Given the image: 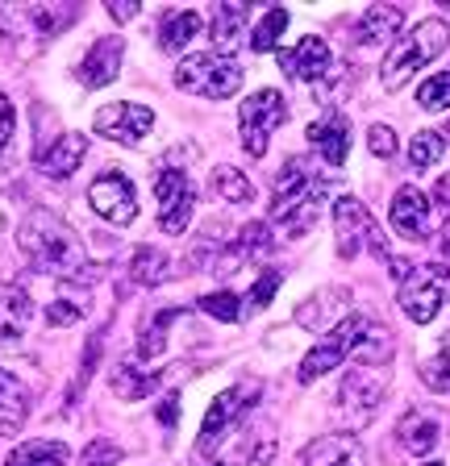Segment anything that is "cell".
Segmentation results:
<instances>
[{
	"instance_id": "obj_1",
	"label": "cell",
	"mask_w": 450,
	"mask_h": 466,
	"mask_svg": "<svg viewBox=\"0 0 450 466\" xmlns=\"http://www.w3.org/2000/svg\"><path fill=\"white\" fill-rule=\"evenodd\" d=\"M21 250L46 275H59L67 283H97V262L88 258L84 242L50 213H30L21 225Z\"/></svg>"
},
{
	"instance_id": "obj_2",
	"label": "cell",
	"mask_w": 450,
	"mask_h": 466,
	"mask_svg": "<svg viewBox=\"0 0 450 466\" xmlns=\"http://www.w3.org/2000/svg\"><path fill=\"white\" fill-rule=\"evenodd\" d=\"M325 192H330V179L317 175L304 158H288L284 171L275 175V200H271V221L284 225V233H304L313 229V221L322 217Z\"/></svg>"
},
{
	"instance_id": "obj_3",
	"label": "cell",
	"mask_w": 450,
	"mask_h": 466,
	"mask_svg": "<svg viewBox=\"0 0 450 466\" xmlns=\"http://www.w3.org/2000/svg\"><path fill=\"white\" fill-rule=\"evenodd\" d=\"M446 46H450V25L442 17H430V21H421V25H413L409 38H401L396 46L388 50V58H384V87H388V92L404 87L421 67H425V63H434Z\"/></svg>"
},
{
	"instance_id": "obj_4",
	"label": "cell",
	"mask_w": 450,
	"mask_h": 466,
	"mask_svg": "<svg viewBox=\"0 0 450 466\" xmlns=\"http://www.w3.org/2000/svg\"><path fill=\"white\" fill-rule=\"evenodd\" d=\"M176 87L192 92V96H205V100H225L242 87V67L230 55H217V50L188 55V58H179V67H176Z\"/></svg>"
},
{
	"instance_id": "obj_5",
	"label": "cell",
	"mask_w": 450,
	"mask_h": 466,
	"mask_svg": "<svg viewBox=\"0 0 450 466\" xmlns=\"http://www.w3.org/2000/svg\"><path fill=\"white\" fill-rule=\"evenodd\" d=\"M238 121H242V150L251 158H263L271 129L288 121L284 92H275V87H259L255 96L242 100V113H238Z\"/></svg>"
},
{
	"instance_id": "obj_6",
	"label": "cell",
	"mask_w": 450,
	"mask_h": 466,
	"mask_svg": "<svg viewBox=\"0 0 450 466\" xmlns=\"http://www.w3.org/2000/svg\"><path fill=\"white\" fill-rule=\"evenodd\" d=\"M333 225H338V254H343V258H354V254L367 246V250H375V254H380V258L392 267L388 242L380 238V229H375L372 213H367V208H363L354 196H343V200L333 204Z\"/></svg>"
},
{
	"instance_id": "obj_7",
	"label": "cell",
	"mask_w": 450,
	"mask_h": 466,
	"mask_svg": "<svg viewBox=\"0 0 450 466\" xmlns=\"http://www.w3.org/2000/svg\"><path fill=\"white\" fill-rule=\"evenodd\" d=\"M367 325H372L367 317H346L343 325H333V329L325 333V341H317V346L304 354V362H301V383H313V379H322L325 370H333L343 359H351L354 350H359L363 333H367Z\"/></svg>"
},
{
	"instance_id": "obj_8",
	"label": "cell",
	"mask_w": 450,
	"mask_h": 466,
	"mask_svg": "<svg viewBox=\"0 0 450 466\" xmlns=\"http://www.w3.org/2000/svg\"><path fill=\"white\" fill-rule=\"evenodd\" d=\"M259 383H238V388H225L221 396L209 404V412H205V425H200V441H196V450L200 454H213L217 446H221V437H225V429H234L238 420L251 412V404L259 400Z\"/></svg>"
},
{
	"instance_id": "obj_9",
	"label": "cell",
	"mask_w": 450,
	"mask_h": 466,
	"mask_svg": "<svg viewBox=\"0 0 450 466\" xmlns=\"http://www.w3.org/2000/svg\"><path fill=\"white\" fill-rule=\"evenodd\" d=\"M442 300H446V267H413L401 279V309L417 325H430Z\"/></svg>"
},
{
	"instance_id": "obj_10",
	"label": "cell",
	"mask_w": 450,
	"mask_h": 466,
	"mask_svg": "<svg viewBox=\"0 0 450 466\" xmlns=\"http://www.w3.org/2000/svg\"><path fill=\"white\" fill-rule=\"evenodd\" d=\"M155 200H159V225H163V233H184L196 208V184L188 179V171L167 167V171L155 175Z\"/></svg>"
},
{
	"instance_id": "obj_11",
	"label": "cell",
	"mask_w": 450,
	"mask_h": 466,
	"mask_svg": "<svg viewBox=\"0 0 450 466\" xmlns=\"http://www.w3.org/2000/svg\"><path fill=\"white\" fill-rule=\"evenodd\" d=\"M79 17L76 5L67 9H55V5H21V9H0V29L9 38H21V34H34V38H55L71 21Z\"/></svg>"
},
{
	"instance_id": "obj_12",
	"label": "cell",
	"mask_w": 450,
	"mask_h": 466,
	"mask_svg": "<svg viewBox=\"0 0 450 466\" xmlns=\"http://www.w3.org/2000/svg\"><path fill=\"white\" fill-rule=\"evenodd\" d=\"M88 204H92V213L105 217L108 225H129L138 217V192L126 175H118V171H105L92 179Z\"/></svg>"
},
{
	"instance_id": "obj_13",
	"label": "cell",
	"mask_w": 450,
	"mask_h": 466,
	"mask_svg": "<svg viewBox=\"0 0 450 466\" xmlns=\"http://www.w3.org/2000/svg\"><path fill=\"white\" fill-rule=\"evenodd\" d=\"M155 126V113L147 105H129V100H118V105H105L97 116H92V129L100 137H113V142H142Z\"/></svg>"
},
{
	"instance_id": "obj_14",
	"label": "cell",
	"mask_w": 450,
	"mask_h": 466,
	"mask_svg": "<svg viewBox=\"0 0 450 466\" xmlns=\"http://www.w3.org/2000/svg\"><path fill=\"white\" fill-rule=\"evenodd\" d=\"M384 391H388V370L380 367H359L343 379V388H338V404L351 412L354 420H367L380 408Z\"/></svg>"
},
{
	"instance_id": "obj_15",
	"label": "cell",
	"mask_w": 450,
	"mask_h": 466,
	"mask_svg": "<svg viewBox=\"0 0 450 466\" xmlns=\"http://www.w3.org/2000/svg\"><path fill=\"white\" fill-rule=\"evenodd\" d=\"M280 71L288 79H304V84H322L325 76L333 71V55L322 38H301L292 50H280Z\"/></svg>"
},
{
	"instance_id": "obj_16",
	"label": "cell",
	"mask_w": 450,
	"mask_h": 466,
	"mask_svg": "<svg viewBox=\"0 0 450 466\" xmlns=\"http://www.w3.org/2000/svg\"><path fill=\"white\" fill-rule=\"evenodd\" d=\"M392 229L401 238H413V242H425L430 238V200L417 187H401L392 196Z\"/></svg>"
},
{
	"instance_id": "obj_17",
	"label": "cell",
	"mask_w": 450,
	"mask_h": 466,
	"mask_svg": "<svg viewBox=\"0 0 450 466\" xmlns=\"http://www.w3.org/2000/svg\"><path fill=\"white\" fill-rule=\"evenodd\" d=\"M304 466H367L363 441L351 433H330L304 446Z\"/></svg>"
},
{
	"instance_id": "obj_18",
	"label": "cell",
	"mask_w": 450,
	"mask_h": 466,
	"mask_svg": "<svg viewBox=\"0 0 450 466\" xmlns=\"http://www.w3.org/2000/svg\"><path fill=\"white\" fill-rule=\"evenodd\" d=\"M309 142H313V150L330 167H343L346 155H351V121H346L343 113H330L325 121L309 126Z\"/></svg>"
},
{
	"instance_id": "obj_19",
	"label": "cell",
	"mask_w": 450,
	"mask_h": 466,
	"mask_svg": "<svg viewBox=\"0 0 450 466\" xmlns=\"http://www.w3.org/2000/svg\"><path fill=\"white\" fill-rule=\"evenodd\" d=\"M121 55H126V38H100L97 46L84 55V63H79V79L88 87L113 84L121 71Z\"/></svg>"
},
{
	"instance_id": "obj_20",
	"label": "cell",
	"mask_w": 450,
	"mask_h": 466,
	"mask_svg": "<svg viewBox=\"0 0 450 466\" xmlns=\"http://www.w3.org/2000/svg\"><path fill=\"white\" fill-rule=\"evenodd\" d=\"M396 437H401V446L409 454H430L442 441V420L434 412H425V408H409L401 417V425H396Z\"/></svg>"
},
{
	"instance_id": "obj_21",
	"label": "cell",
	"mask_w": 450,
	"mask_h": 466,
	"mask_svg": "<svg viewBox=\"0 0 450 466\" xmlns=\"http://www.w3.org/2000/svg\"><path fill=\"white\" fill-rule=\"evenodd\" d=\"M30 320H34L30 291L17 288V283H0V341H17L30 329Z\"/></svg>"
},
{
	"instance_id": "obj_22",
	"label": "cell",
	"mask_w": 450,
	"mask_h": 466,
	"mask_svg": "<svg viewBox=\"0 0 450 466\" xmlns=\"http://www.w3.org/2000/svg\"><path fill=\"white\" fill-rule=\"evenodd\" d=\"M30 417V391L17 375L0 370V437H13Z\"/></svg>"
},
{
	"instance_id": "obj_23",
	"label": "cell",
	"mask_w": 450,
	"mask_h": 466,
	"mask_svg": "<svg viewBox=\"0 0 450 466\" xmlns=\"http://www.w3.org/2000/svg\"><path fill=\"white\" fill-rule=\"evenodd\" d=\"M404 25V9H396V5H372V9L359 17V25H354V38L363 42V46H380V42L396 38Z\"/></svg>"
},
{
	"instance_id": "obj_24",
	"label": "cell",
	"mask_w": 450,
	"mask_h": 466,
	"mask_svg": "<svg viewBox=\"0 0 450 466\" xmlns=\"http://www.w3.org/2000/svg\"><path fill=\"white\" fill-rule=\"evenodd\" d=\"M84 155H88V137L84 134H63L59 142L42 155V175H50V179H67L71 171H79Z\"/></svg>"
},
{
	"instance_id": "obj_25",
	"label": "cell",
	"mask_w": 450,
	"mask_h": 466,
	"mask_svg": "<svg viewBox=\"0 0 450 466\" xmlns=\"http://www.w3.org/2000/svg\"><path fill=\"white\" fill-rule=\"evenodd\" d=\"M67 458H71V450L63 446V441H55V437H34V441H21V446L5 458V466H67Z\"/></svg>"
},
{
	"instance_id": "obj_26",
	"label": "cell",
	"mask_w": 450,
	"mask_h": 466,
	"mask_svg": "<svg viewBox=\"0 0 450 466\" xmlns=\"http://www.w3.org/2000/svg\"><path fill=\"white\" fill-rule=\"evenodd\" d=\"M200 29H205V21L196 9H171L159 25V50H184Z\"/></svg>"
},
{
	"instance_id": "obj_27",
	"label": "cell",
	"mask_w": 450,
	"mask_h": 466,
	"mask_svg": "<svg viewBox=\"0 0 450 466\" xmlns=\"http://www.w3.org/2000/svg\"><path fill=\"white\" fill-rule=\"evenodd\" d=\"M246 21H251V5H217L213 13V42H217V55H230V50L238 46V38H242Z\"/></svg>"
},
{
	"instance_id": "obj_28",
	"label": "cell",
	"mask_w": 450,
	"mask_h": 466,
	"mask_svg": "<svg viewBox=\"0 0 450 466\" xmlns=\"http://www.w3.org/2000/svg\"><path fill=\"white\" fill-rule=\"evenodd\" d=\"M129 279L142 283V288H155L167 279V254L155 246H138L134 258H129Z\"/></svg>"
},
{
	"instance_id": "obj_29",
	"label": "cell",
	"mask_w": 450,
	"mask_h": 466,
	"mask_svg": "<svg viewBox=\"0 0 450 466\" xmlns=\"http://www.w3.org/2000/svg\"><path fill=\"white\" fill-rule=\"evenodd\" d=\"M288 21H292V13H288V9H280V5H275V9H267L263 17H259V25L251 29V50H255V55L275 50V42H280V34L288 29Z\"/></svg>"
},
{
	"instance_id": "obj_30",
	"label": "cell",
	"mask_w": 450,
	"mask_h": 466,
	"mask_svg": "<svg viewBox=\"0 0 450 466\" xmlns=\"http://www.w3.org/2000/svg\"><path fill=\"white\" fill-rule=\"evenodd\" d=\"M159 383H163V370H150V375H138L134 367H126V362H121L118 370H113V391H118V396H126V400H142V396H150V391L159 388Z\"/></svg>"
},
{
	"instance_id": "obj_31",
	"label": "cell",
	"mask_w": 450,
	"mask_h": 466,
	"mask_svg": "<svg viewBox=\"0 0 450 466\" xmlns=\"http://www.w3.org/2000/svg\"><path fill=\"white\" fill-rule=\"evenodd\" d=\"M267 250H271V229L263 221H251L242 229V238L234 242V250H230V262H255Z\"/></svg>"
},
{
	"instance_id": "obj_32",
	"label": "cell",
	"mask_w": 450,
	"mask_h": 466,
	"mask_svg": "<svg viewBox=\"0 0 450 466\" xmlns=\"http://www.w3.org/2000/svg\"><path fill=\"white\" fill-rule=\"evenodd\" d=\"M354 359H359L363 367H384V362L392 359V333L384 329V325H367L359 350H354Z\"/></svg>"
},
{
	"instance_id": "obj_33",
	"label": "cell",
	"mask_w": 450,
	"mask_h": 466,
	"mask_svg": "<svg viewBox=\"0 0 450 466\" xmlns=\"http://www.w3.org/2000/svg\"><path fill=\"white\" fill-rule=\"evenodd\" d=\"M213 192L221 196L225 204H246L251 196H255V187H251V179H246L238 167H217L213 171Z\"/></svg>"
},
{
	"instance_id": "obj_34",
	"label": "cell",
	"mask_w": 450,
	"mask_h": 466,
	"mask_svg": "<svg viewBox=\"0 0 450 466\" xmlns=\"http://www.w3.org/2000/svg\"><path fill=\"white\" fill-rule=\"evenodd\" d=\"M176 317H184V309H167V312H159V317L150 320L147 329H142V341H138V359H159V354H163L167 325H171Z\"/></svg>"
},
{
	"instance_id": "obj_35",
	"label": "cell",
	"mask_w": 450,
	"mask_h": 466,
	"mask_svg": "<svg viewBox=\"0 0 450 466\" xmlns=\"http://www.w3.org/2000/svg\"><path fill=\"white\" fill-rule=\"evenodd\" d=\"M442 150H446V137L434 134V129H421V134L413 137V146H409L413 171H430V167L442 158Z\"/></svg>"
},
{
	"instance_id": "obj_36",
	"label": "cell",
	"mask_w": 450,
	"mask_h": 466,
	"mask_svg": "<svg viewBox=\"0 0 450 466\" xmlns=\"http://www.w3.org/2000/svg\"><path fill=\"white\" fill-rule=\"evenodd\" d=\"M421 383L430 391H450V338L442 341V350L434 359L421 362Z\"/></svg>"
},
{
	"instance_id": "obj_37",
	"label": "cell",
	"mask_w": 450,
	"mask_h": 466,
	"mask_svg": "<svg viewBox=\"0 0 450 466\" xmlns=\"http://www.w3.org/2000/svg\"><path fill=\"white\" fill-rule=\"evenodd\" d=\"M417 105L430 108V113H446L450 108V71H438V76H430L417 87Z\"/></svg>"
},
{
	"instance_id": "obj_38",
	"label": "cell",
	"mask_w": 450,
	"mask_h": 466,
	"mask_svg": "<svg viewBox=\"0 0 450 466\" xmlns=\"http://www.w3.org/2000/svg\"><path fill=\"white\" fill-rule=\"evenodd\" d=\"M238 296L234 291H209V296H200V312H209V317H217V320H242V309H238Z\"/></svg>"
},
{
	"instance_id": "obj_39",
	"label": "cell",
	"mask_w": 450,
	"mask_h": 466,
	"mask_svg": "<svg viewBox=\"0 0 450 466\" xmlns=\"http://www.w3.org/2000/svg\"><path fill=\"white\" fill-rule=\"evenodd\" d=\"M121 462V446L108 437H92L88 450L79 454V466H118Z\"/></svg>"
},
{
	"instance_id": "obj_40",
	"label": "cell",
	"mask_w": 450,
	"mask_h": 466,
	"mask_svg": "<svg viewBox=\"0 0 450 466\" xmlns=\"http://www.w3.org/2000/svg\"><path fill=\"white\" fill-rule=\"evenodd\" d=\"M280 283H284V275H280V271H263V275H259V283L251 288V309H267V304H271V296L280 291Z\"/></svg>"
},
{
	"instance_id": "obj_41",
	"label": "cell",
	"mask_w": 450,
	"mask_h": 466,
	"mask_svg": "<svg viewBox=\"0 0 450 466\" xmlns=\"http://www.w3.org/2000/svg\"><path fill=\"white\" fill-rule=\"evenodd\" d=\"M367 146H372V155L392 158V155H396V134H392L388 126H372V129H367Z\"/></svg>"
},
{
	"instance_id": "obj_42",
	"label": "cell",
	"mask_w": 450,
	"mask_h": 466,
	"mask_svg": "<svg viewBox=\"0 0 450 466\" xmlns=\"http://www.w3.org/2000/svg\"><path fill=\"white\" fill-rule=\"evenodd\" d=\"M79 317H84V309H79V304H71V300L46 304V320H50V325H76Z\"/></svg>"
},
{
	"instance_id": "obj_43",
	"label": "cell",
	"mask_w": 450,
	"mask_h": 466,
	"mask_svg": "<svg viewBox=\"0 0 450 466\" xmlns=\"http://www.w3.org/2000/svg\"><path fill=\"white\" fill-rule=\"evenodd\" d=\"M13 126H17V113H13V105L5 96H0V150L9 146V137H13Z\"/></svg>"
},
{
	"instance_id": "obj_44",
	"label": "cell",
	"mask_w": 450,
	"mask_h": 466,
	"mask_svg": "<svg viewBox=\"0 0 450 466\" xmlns=\"http://www.w3.org/2000/svg\"><path fill=\"white\" fill-rule=\"evenodd\" d=\"M159 420H163L167 429H176V420H179V396L171 391V396H163V404H159Z\"/></svg>"
},
{
	"instance_id": "obj_45",
	"label": "cell",
	"mask_w": 450,
	"mask_h": 466,
	"mask_svg": "<svg viewBox=\"0 0 450 466\" xmlns=\"http://www.w3.org/2000/svg\"><path fill=\"white\" fill-rule=\"evenodd\" d=\"M108 17H118V21H134V17H138V5H108Z\"/></svg>"
},
{
	"instance_id": "obj_46",
	"label": "cell",
	"mask_w": 450,
	"mask_h": 466,
	"mask_svg": "<svg viewBox=\"0 0 450 466\" xmlns=\"http://www.w3.org/2000/svg\"><path fill=\"white\" fill-rule=\"evenodd\" d=\"M434 204H442V208H446V217H450V175L438 184V192H434Z\"/></svg>"
},
{
	"instance_id": "obj_47",
	"label": "cell",
	"mask_w": 450,
	"mask_h": 466,
	"mask_svg": "<svg viewBox=\"0 0 450 466\" xmlns=\"http://www.w3.org/2000/svg\"><path fill=\"white\" fill-rule=\"evenodd\" d=\"M442 262L450 267V229H446V238H442Z\"/></svg>"
},
{
	"instance_id": "obj_48",
	"label": "cell",
	"mask_w": 450,
	"mask_h": 466,
	"mask_svg": "<svg viewBox=\"0 0 450 466\" xmlns=\"http://www.w3.org/2000/svg\"><path fill=\"white\" fill-rule=\"evenodd\" d=\"M421 466H442V462H421Z\"/></svg>"
}]
</instances>
